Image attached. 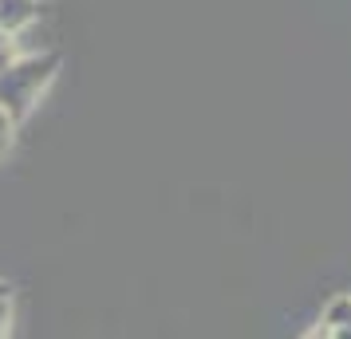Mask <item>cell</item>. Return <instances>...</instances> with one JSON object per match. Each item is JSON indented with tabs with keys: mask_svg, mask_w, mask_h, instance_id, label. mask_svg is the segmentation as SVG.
<instances>
[{
	"mask_svg": "<svg viewBox=\"0 0 351 339\" xmlns=\"http://www.w3.org/2000/svg\"><path fill=\"white\" fill-rule=\"evenodd\" d=\"M60 71V55L56 51H40V55H16L12 64L0 71V107L12 114V123H24L36 111L40 95L51 87Z\"/></svg>",
	"mask_w": 351,
	"mask_h": 339,
	"instance_id": "1",
	"label": "cell"
},
{
	"mask_svg": "<svg viewBox=\"0 0 351 339\" xmlns=\"http://www.w3.org/2000/svg\"><path fill=\"white\" fill-rule=\"evenodd\" d=\"M40 16V0H0V28L20 36L24 28H32Z\"/></svg>",
	"mask_w": 351,
	"mask_h": 339,
	"instance_id": "2",
	"label": "cell"
},
{
	"mask_svg": "<svg viewBox=\"0 0 351 339\" xmlns=\"http://www.w3.org/2000/svg\"><path fill=\"white\" fill-rule=\"evenodd\" d=\"M316 336H348L351 339V296H339L324 312V327H316Z\"/></svg>",
	"mask_w": 351,
	"mask_h": 339,
	"instance_id": "3",
	"label": "cell"
},
{
	"mask_svg": "<svg viewBox=\"0 0 351 339\" xmlns=\"http://www.w3.org/2000/svg\"><path fill=\"white\" fill-rule=\"evenodd\" d=\"M12 138H16V123H12V114L0 107V158L12 150Z\"/></svg>",
	"mask_w": 351,
	"mask_h": 339,
	"instance_id": "4",
	"label": "cell"
},
{
	"mask_svg": "<svg viewBox=\"0 0 351 339\" xmlns=\"http://www.w3.org/2000/svg\"><path fill=\"white\" fill-rule=\"evenodd\" d=\"M16 55H20V51H16V36H12V32H4V28H0V71H4V67L12 64Z\"/></svg>",
	"mask_w": 351,
	"mask_h": 339,
	"instance_id": "5",
	"label": "cell"
},
{
	"mask_svg": "<svg viewBox=\"0 0 351 339\" xmlns=\"http://www.w3.org/2000/svg\"><path fill=\"white\" fill-rule=\"evenodd\" d=\"M12 336V296L0 292V339Z\"/></svg>",
	"mask_w": 351,
	"mask_h": 339,
	"instance_id": "6",
	"label": "cell"
},
{
	"mask_svg": "<svg viewBox=\"0 0 351 339\" xmlns=\"http://www.w3.org/2000/svg\"><path fill=\"white\" fill-rule=\"evenodd\" d=\"M0 292H8V284H4V280H0Z\"/></svg>",
	"mask_w": 351,
	"mask_h": 339,
	"instance_id": "7",
	"label": "cell"
}]
</instances>
